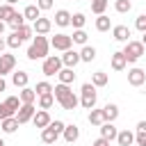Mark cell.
<instances>
[{
	"instance_id": "7c38bea8",
	"label": "cell",
	"mask_w": 146,
	"mask_h": 146,
	"mask_svg": "<svg viewBox=\"0 0 146 146\" xmlns=\"http://www.w3.org/2000/svg\"><path fill=\"white\" fill-rule=\"evenodd\" d=\"M32 27H34V34H48L50 27H52V21L41 16V18H36V21L32 23Z\"/></svg>"
},
{
	"instance_id": "7bdbcfd3",
	"label": "cell",
	"mask_w": 146,
	"mask_h": 146,
	"mask_svg": "<svg viewBox=\"0 0 146 146\" xmlns=\"http://www.w3.org/2000/svg\"><path fill=\"white\" fill-rule=\"evenodd\" d=\"M50 128H55V130L62 135V132H64V128H66V123H64V121H59V119H55V121H50Z\"/></svg>"
},
{
	"instance_id": "5bb4252c",
	"label": "cell",
	"mask_w": 146,
	"mask_h": 146,
	"mask_svg": "<svg viewBox=\"0 0 146 146\" xmlns=\"http://www.w3.org/2000/svg\"><path fill=\"white\" fill-rule=\"evenodd\" d=\"M100 128V137H105V139H116V135H119V130H116V125H114V121H105L103 125H98Z\"/></svg>"
},
{
	"instance_id": "7dc6e473",
	"label": "cell",
	"mask_w": 146,
	"mask_h": 146,
	"mask_svg": "<svg viewBox=\"0 0 146 146\" xmlns=\"http://www.w3.org/2000/svg\"><path fill=\"white\" fill-rule=\"evenodd\" d=\"M137 132H144L146 135V121H139L137 123Z\"/></svg>"
},
{
	"instance_id": "681fc988",
	"label": "cell",
	"mask_w": 146,
	"mask_h": 146,
	"mask_svg": "<svg viewBox=\"0 0 146 146\" xmlns=\"http://www.w3.org/2000/svg\"><path fill=\"white\" fill-rule=\"evenodd\" d=\"M5 89H7V82H5V78L0 75V91H5Z\"/></svg>"
},
{
	"instance_id": "9a60e30c",
	"label": "cell",
	"mask_w": 146,
	"mask_h": 146,
	"mask_svg": "<svg viewBox=\"0 0 146 146\" xmlns=\"http://www.w3.org/2000/svg\"><path fill=\"white\" fill-rule=\"evenodd\" d=\"M110 64H112V68H114V71H123V68L128 66V59H125V55H123V50H116V52L112 55V59H110Z\"/></svg>"
},
{
	"instance_id": "3957f363",
	"label": "cell",
	"mask_w": 146,
	"mask_h": 146,
	"mask_svg": "<svg viewBox=\"0 0 146 146\" xmlns=\"http://www.w3.org/2000/svg\"><path fill=\"white\" fill-rule=\"evenodd\" d=\"M96 98H98L96 87H94L91 82H84L82 89H80V105H82L84 110H94V107H96Z\"/></svg>"
},
{
	"instance_id": "816d5d0a",
	"label": "cell",
	"mask_w": 146,
	"mask_h": 146,
	"mask_svg": "<svg viewBox=\"0 0 146 146\" xmlns=\"http://www.w3.org/2000/svg\"><path fill=\"white\" fill-rule=\"evenodd\" d=\"M5 2H7V5H16L18 0H5Z\"/></svg>"
},
{
	"instance_id": "8d00e7d4",
	"label": "cell",
	"mask_w": 146,
	"mask_h": 146,
	"mask_svg": "<svg viewBox=\"0 0 146 146\" xmlns=\"http://www.w3.org/2000/svg\"><path fill=\"white\" fill-rule=\"evenodd\" d=\"M71 39H73V43L87 46V32H84V30H75V32L71 34Z\"/></svg>"
},
{
	"instance_id": "8992f818",
	"label": "cell",
	"mask_w": 146,
	"mask_h": 146,
	"mask_svg": "<svg viewBox=\"0 0 146 146\" xmlns=\"http://www.w3.org/2000/svg\"><path fill=\"white\" fill-rule=\"evenodd\" d=\"M36 114V107H34V103H23L21 105V110L16 112V119H18V123L23 125V123H27V121H32V116Z\"/></svg>"
},
{
	"instance_id": "83f0119b",
	"label": "cell",
	"mask_w": 146,
	"mask_h": 146,
	"mask_svg": "<svg viewBox=\"0 0 146 146\" xmlns=\"http://www.w3.org/2000/svg\"><path fill=\"white\" fill-rule=\"evenodd\" d=\"M80 59H82V62H94V59H96V48H94V46H82Z\"/></svg>"
},
{
	"instance_id": "60d3db41",
	"label": "cell",
	"mask_w": 146,
	"mask_h": 146,
	"mask_svg": "<svg viewBox=\"0 0 146 146\" xmlns=\"http://www.w3.org/2000/svg\"><path fill=\"white\" fill-rule=\"evenodd\" d=\"M9 116H16V112L9 110L7 103H0V121H2V119H9Z\"/></svg>"
},
{
	"instance_id": "74e56055",
	"label": "cell",
	"mask_w": 146,
	"mask_h": 146,
	"mask_svg": "<svg viewBox=\"0 0 146 146\" xmlns=\"http://www.w3.org/2000/svg\"><path fill=\"white\" fill-rule=\"evenodd\" d=\"M11 14H14V5H0V21H9L11 18Z\"/></svg>"
},
{
	"instance_id": "603a6c76",
	"label": "cell",
	"mask_w": 146,
	"mask_h": 146,
	"mask_svg": "<svg viewBox=\"0 0 146 146\" xmlns=\"http://www.w3.org/2000/svg\"><path fill=\"white\" fill-rule=\"evenodd\" d=\"M27 80H30V75L25 73V71H18V73H11V82H14V87H27Z\"/></svg>"
},
{
	"instance_id": "7a4b0ae2",
	"label": "cell",
	"mask_w": 146,
	"mask_h": 146,
	"mask_svg": "<svg viewBox=\"0 0 146 146\" xmlns=\"http://www.w3.org/2000/svg\"><path fill=\"white\" fill-rule=\"evenodd\" d=\"M48 50H50V41L46 39V34H36L32 39V46L27 48V59H46L48 57Z\"/></svg>"
},
{
	"instance_id": "4fadbf2b",
	"label": "cell",
	"mask_w": 146,
	"mask_h": 146,
	"mask_svg": "<svg viewBox=\"0 0 146 146\" xmlns=\"http://www.w3.org/2000/svg\"><path fill=\"white\" fill-rule=\"evenodd\" d=\"M62 62H64V66L73 68V66H75L78 62H82V59H80V52H78V50L68 48V50H64V55H62Z\"/></svg>"
},
{
	"instance_id": "c3c4849f",
	"label": "cell",
	"mask_w": 146,
	"mask_h": 146,
	"mask_svg": "<svg viewBox=\"0 0 146 146\" xmlns=\"http://www.w3.org/2000/svg\"><path fill=\"white\" fill-rule=\"evenodd\" d=\"M5 46H7V39H2V34H0V55H2V50H5Z\"/></svg>"
},
{
	"instance_id": "8fae6325",
	"label": "cell",
	"mask_w": 146,
	"mask_h": 146,
	"mask_svg": "<svg viewBox=\"0 0 146 146\" xmlns=\"http://www.w3.org/2000/svg\"><path fill=\"white\" fill-rule=\"evenodd\" d=\"M50 121H52V119H50L48 110H39V112L32 116V123H34V128H41V130H43V128H48V125H50Z\"/></svg>"
},
{
	"instance_id": "277c9868",
	"label": "cell",
	"mask_w": 146,
	"mask_h": 146,
	"mask_svg": "<svg viewBox=\"0 0 146 146\" xmlns=\"http://www.w3.org/2000/svg\"><path fill=\"white\" fill-rule=\"evenodd\" d=\"M62 68H64V62H62V57H57V55H48V57L43 59V66H41V71H43L46 78L57 75Z\"/></svg>"
},
{
	"instance_id": "f546056e",
	"label": "cell",
	"mask_w": 146,
	"mask_h": 146,
	"mask_svg": "<svg viewBox=\"0 0 146 146\" xmlns=\"http://www.w3.org/2000/svg\"><path fill=\"white\" fill-rule=\"evenodd\" d=\"M103 110H105V119H107V121H116V116H119V107H116L114 103H107Z\"/></svg>"
},
{
	"instance_id": "44dd1931",
	"label": "cell",
	"mask_w": 146,
	"mask_h": 146,
	"mask_svg": "<svg viewBox=\"0 0 146 146\" xmlns=\"http://www.w3.org/2000/svg\"><path fill=\"white\" fill-rule=\"evenodd\" d=\"M23 16H25V21H36V18H41V9L36 7V5H27L25 9H23Z\"/></svg>"
},
{
	"instance_id": "f6af8a7d",
	"label": "cell",
	"mask_w": 146,
	"mask_h": 146,
	"mask_svg": "<svg viewBox=\"0 0 146 146\" xmlns=\"http://www.w3.org/2000/svg\"><path fill=\"white\" fill-rule=\"evenodd\" d=\"M135 141H137V146H146V135L144 132H137L135 135Z\"/></svg>"
},
{
	"instance_id": "ffe728a7",
	"label": "cell",
	"mask_w": 146,
	"mask_h": 146,
	"mask_svg": "<svg viewBox=\"0 0 146 146\" xmlns=\"http://www.w3.org/2000/svg\"><path fill=\"white\" fill-rule=\"evenodd\" d=\"M57 137H59V132H57L55 128H50V125L41 130V141H43V144H55Z\"/></svg>"
},
{
	"instance_id": "9c48e42d",
	"label": "cell",
	"mask_w": 146,
	"mask_h": 146,
	"mask_svg": "<svg viewBox=\"0 0 146 146\" xmlns=\"http://www.w3.org/2000/svg\"><path fill=\"white\" fill-rule=\"evenodd\" d=\"M14 66H16V57H14V55L2 52V55H0V75L14 73Z\"/></svg>"
},
{
	"instance_id": "f5cc1de1",
	"label": "cell",
	"mask_w": 146,
	"mask_h": 146,
	"mask_svg": "<svg viewBox=\"0 0 146 146\" xmlns=\"http://www.w3.org/2000/svg\"><path fill=\"white\" fill-rule=\"evenodd\" d=\"M141 43H144V46H146V32H144V36H141Z\"/></svg>"
},
{
	"instance_id": "7402d4cb",
	"label": "cell",
	"mask_w": 146,
	"mask_h": 146,
	"mask_svg": "<svg viewBox=\"0 0 146 146\" xmlns=\"http://www.w3.org/2000/svg\"><path fill=\"white\" fill-rule=\"evenodd\" d=\"M107 119H105V110H91L89 112V123L91 125H103Z\"/></svg>"
},
{
	"instance_id": "d6a6232c",
	"label": "cell",
	"mask_w": 146,
	"mask_h": 146,
	"mask_svg": "<svg viewBox=\"0 0 146 146\" xmlns=\"http://www.w3.org/2000/svg\"><path fill=\"white\" fill-rule=\"evenodd\" d=\"M105 9H107V0H91V11L96 16L105 14Z\"/></svg>"
},
{
	"instance_id": "db71d44e",
	"label": "cell",
	"mask_w": 146,
	"mask_h": 146,
	"mask_svg": "<svg viewBox=\"0 0 146 146\" xmlns=\"http://www.w3.org/2000/svg\"><path fill=\"white\" fill-rule=\"evenodd\" d=\"M0 146H5V141H2V137H0Z\"/></svg>"
},
{
	"instance_id": "d6986e66",
	"label": "cell",
	"mask_w": 146,
	"mask_h": 146,
	"mask_svg": "<svg viewBox=\"0 0 146 146\" xmlns=\"http://www.w3.org/2000/svg\"><path fill=\"white\" fill-rule=\"evenodd\" d=\"M71 16H73V14H68L66 9H57V11H55V23H57L59 27H66V25H71Z\"/></svg>"
},
{
	"instance_id": "484cf974",
	"label": "cell",
	"mask_w": 146,
	"mask_h": 146,
	"mask_svg": "<svg viewBox=\"0 0 146 146\" xmlns=\"http://www.w3.org/2000/svg\"><path fill=\"white\" fill-rule=\"evenodd\" d=\"M52 103H55V94L50 91V94H41L39 96V110H50L52 107Z\"/></svg>"
},
{
	"instance_id": "b9f144b4",
	"label": "cell",
	"mask_w": 146,
	"mask_h": 146,
	"mask_svg": "<svg viewBox=\"0 0 146 146\" xmlns=\"http://www.w3.org/2000/svg\"><path fill=\"white\" fill-rule=\"evenodd\" d=\"M135 27L144 34L146 32V14H141V16H137V21H135Z\"/></svg>"
},
{
	"instance_id": "bcb514c9",
	"label": "cell",
	"mask_w": 146,
	"mask_h": 146,
	"mask_svg": "<svg viewBox=\"0 0 146 146\" xmlns=\"http://www.w3.org/2000/svg\"><path fill=\"white\" fill-rule=\"evenodd\" d=\"M91 146H110V139H105V137H98Z\"/></svg>"
},
{
	"instance_id": "ee69618b",
	"label": "cell",
	"mask_w": 146,
	"mask_h": 146,
	"mask_svg": "<svg viewBox=\"0 0 146 146\" xmlns=\"http://www.w3.org/2000/svg\"><path fill=\"white\" fill-rule=\"evenodd\" d=\"M36 7L41 11H48V9H52V0H36Z\"/></svg>"
},
{
	"instance_id": "4dcf8cb0",
	"label": "cell",
	"mask_w": 146,
	"mask_h": 146,
	"mask_svg": "<svg viewBox=\"0 0 146 146\" xmlns=\"http://www.w3.org/2000/svg\"><path fill=\"white\" fill-rule=\"evenodd\" d=\"M7 23H9L14 30H18L21 25H25V16H23V14H18V11H14V14H11V18H9Z\"/></svg>"
},
{
	"instance_id": "5b68a950",
	"label": "cell",
	"mask_w": 146,
	"mask_h": 146,
	"mask_svg": "<svg viewBox=\"0 0 146 146\" xmlns=\"http://www.w3.org/2000/svg\"><path fill=\"white\" fill-rule=\"evenodd\" d=\"M144 43L141 41H128L125 43V48H123V55H125V59H128V64H135L141 55H144Z\"/></svg>"
},
{
	"instance_id": "6da1fadb",
	"label": "cell",
	"mask_w": 146,
	"mask_h": 146,
	"mask_svg": "<svg viewBox=\"0 0 146 146\" xmlns=\"http://www.w3.org/2000/svg\"><path fill=\"white\" fill-rule=\"evenodd\" d=\"M52 94H55V100L64 107V110H68V112H73L78 105H80V98L73 94V89L68 87V84H64V82H59V84H55L52 87Z\"/></svg>"
},
{
	"instance_id": "e0dca14e",
	"label": "cell",
	"mask_w": 146,
	"mask_h": 146,
	"mask_svg": "<svg viewBox=\"0 0 146 146\" xmlns=\"http://www.w3.org/2000/svg\"><path fill=\"white\" fill-rule=\"evenodd\" d=\"M62 137H64V141L73 144V141H78V137H80V128H78L75 123H71V125H66V128H64Z\"/></svg>"
},
{
	"instance_id": "d590c367",
	"label": "cell",
	"mask_w": 146,
	"mask_h": 146,
	"mask_svg": "<svg viewBox=\"0 0 146 146\" xmlns=\"http://www.w3.org/2000/svg\"><path fill=\"white\" fill-rule=\"evenodd\" d=\"M114 9H116L119 14H128V11L132 9V2H130V0H116V2H114Z\"/></svg>"
},
{
	"instance_id": "30bf717a",
	"label": "cell",
	"mask_w": 146,
	"mask_h": 146,
	"mask_svg": "<svg viewBox=\"0 0 146 146\" xmlns=\"http://www.w3.org/2000/svg\"><path fill=\"white\" fill-rule=\"evenodd\" d=\"M112 36H114V41L128 43V41H130V27H128V25H114V27H112Z\"/></svg>"
},
{
	"instance_id": "d4e9b609",
	"label": "cell",
	"mask_w": 146,
	"mask_h": 146,
	"mask_svg": "<svg viewBox=\"0 0 146 146\" xmlns=\"http://www.w3.org/2000/svg\"><path fill=\"white\" fill-rule=\"evenodd\" d=\"M18 98H21V103H34L36 100V91L30 89V87H23L21 94H18Z\"/></svg>"
},
{
	"instance_id": "2e32d148",
	"label": "cell",
	"mask_w": 146,
	"mask_h": 146,
	"mask_svg": "<svg viewBox=\"0 0 146 146\" xmlns=\"http://www.w3.org/2000/svg\"><path fill=\"white\" fill-rule=\"evenodd\" d=\"M18 125H21V123H18V119H16V116H9V119H2V121H0V128H2V132H5V135L16 132V130H18Z\"/></svg>"
},
{
	"instance_id": "ba28073f",
	"label": "cell",
	"mask_w": 146,
	"mask_h": 146,
	"mask_svg": "<svg viewBox=\"0 0 146 146\" xmlns=\"http://www.w3.org/2000/svg\"><path fill=\"white\" fill-rule=\"evenodd\" d=\"M144 82H146V71H144V68L135 66V68L128 71V84H132V87H141Z\"/></svg>"
},
{
	"instance_id": "4316f807",
	"label": "cell",
	"mask_w": 146,
	"mask_h": 146,
	"mask_svg": "<svg viewBox=\"0 0 146 146\" xmlns=\"http://www.w3.org/2000/svg\"><path fill=\"white\" fill-rule=\"evenodd\" d=\"M110 27H112V21H110V16L100 14V16L96 18V30H98V32H107Z\"/></svg>"
},
{
	"instance_id": "f35d334b",
	"label": "cell",
	"mask_w": 146,
	"mask_h": 146,
	"mask_svg": "<svg viewBox=\"0 0 146 146\" xmlns=\"http://www.w3.org/2000/svg\"><path fill=\"white\" fill-rule=\"evenodd\" d=\"M21 43H23V39H21L16 32H11V34L7 36V46H9V48H21Z\"/></svg>"
},
{
	"instance_id": "836d02e7",
	"label": "cell",
	"mask_w": 146,
	"mask_h": 146,
	"mask_svg": "<svg viewBox=\"0 0 146 146\" xmlns=\"http://www.w3.org/2000/svg\"><path fill=\"white\" fill-rule=\"evenodd\" d=\"M87 23V18H84V14L82 11H78V14H73L71 16V25L75 27V30H82V25Z\"/></svg>"
},
{
	"instance_id": "f1b7e54d",
	"label": "cell",
	"mask_w": 146,
	"mask_h": 146,
	"mask_svg": "<svg viewBox=\"0 0 146 146\" xmlns=\"http://www.w3.org/2000/svg\"><path fill=\"white\" fill-rule=\"evenodd\" d=\"M107 80H110V78H107L105 71H96V73L91 75V84H94V87H105Z\"/></svg>"
},
{
	"instance_id": "cb8c5ba5",
	"label": "cell",
	"mask_w": 146,
	"mask_h": 146,
	"mask_svg": "<svg viewBox=\"0 0 146 146\" xmlns=\"http://www.w3.org/2000/svg\"><path fill=\"white\" fill-rule=\"evenodd\" d=\"M57 78H59V82H64V84H71L73 80H75V73H73V68H68V66H64L59 73H57Z\"/></svg>"
},
{
	"instance_id": "ac0fdd59",
	"label": "cell",
	"mask_w": 146,
	"mask_h": 146,
	"mask_svg": "<svg viewBox=\"0 0 146 146\" xmlns=\"http://www.w3.org/2000/svg\"><path fill=\"white\" fill-rule=\"evenodd\" d=\"M116 144H119V146H132V144H135V132H130V130H119Z\"/></svg>"
},
{
	"instance_id": "f907efd6",
	"label": "cell",
	"mask_w": 146,
	"mask_h": 146,
	"mask_svg": "<svg viewBox=\"0 0 146 146\" xmlns=\"http://www.w3.org/2000/svg\"><path fill=\"white\" fill-rule=\"evenodd\" d=\"M5 32V21H0V34Z\"/></svg>"
},
{
	"instance_id": "52a82bcc",
	"label": "cell",
	"mask_w": 146,
	"mask_h": 146,
	"mask_svg": "<svg viewBox=\"0 0 146 146\" xmlns=\"http://www.w3.org/2000/svg\"><path fill=\"white\" fill-rule=\"evenodd\" d=\"M50 46H52L55 50H62V52H64V50H68V48L73 46V39H71L68 34H62V32H59V34H55V36L50 39Z\"/></svg>"
},
{
	"instance_id": "ab89813d",
	"label": "cell",
	"mask_w": 146,
	"mask_h": 146,
	"mask_svg": "<svg viewBox=\"0 0 146 146\" xmlns=\"http://www.w3.org/2000/svg\"><path fill=\"white\" fill-rule=\"evenodd\" d=\"M5 103H7V107H9V110H14V112H18V110H21V105H23L18 96H9Z\"/></svg>"
},
{
	"instance_id": "e575fe53",
	"label": "cell",
	"mask_w": 146,
	"mask_h": 146,
	"mask_svg": "<svg viewBox=\"0 0 146 146\" xmlns=\"http://www.w3.org/2000/svg\"><path fill=\"white\" fill-rule=\"evenodd\" d=\"M34 91H36V96H41V94H50V91H52V84H50L48 80H41V82H36Z\"/></svg>"
},
{
	"instance_id": "1f68e13d",
	"label": "cell",
	"mask_w": 146,
	"mask_h": 146,
	"mask_svg": "<svg viewBox=\"0 0 146 146\" xmlns=\"http://www.w3.org/2000/svg\"><path fill=\"white\" fill-rule=\"evenodd\" d=\"M14 32H16L23 41H25V39H34V36H32V32H34V27H32V25H21V27H18V30H14Z\"/></svg>"
}]
</instances>
